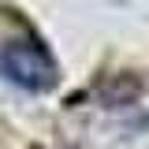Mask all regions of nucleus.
<instances>
[{
	"mask_svg": "<svg viewBox=\"0 0 149 149\" xmlns=\"http://www.w3.org/2000/svg\"><path fill=\"white\" fill-rule=\"evenodd\" d=\"M0 78L26 93H45L56 86L60 67L37 37H15V41L0 45Z\"/></svg>",
	"mask_w": 149,
	"mask_h": 149,
	"instance_id": "obj_1",
	"label": "nucleus"
}]
</instances>
